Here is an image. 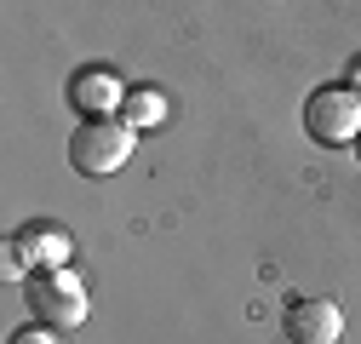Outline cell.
Instances as JSON below:
<instances>
[{
    "instance_id": "10",
    "label": "cell",
    "mask_w": 361,
    "mask_h": 344,
    "mask_svg": "<svg viewBox=\"0 0 361 344\" xmlns=\"http://www.w3.org/2000/svg\"><path fill=\"white\" fill-rule=\"evenodd\" d=\"M350 80H355V92H361V63H355V75H350Z\"/></svg>"
},
{
    "instance_id": "5",
    "label": "cell",
    "mask_w": 361,
    "mask_h": 344,
    "mask_svg": "<svg viewBox=\"0 0 361 344\" xmlns=\"http://www.w3.org/2000/svg\"><path fill=\"white\" fill-rule=\"evenodd\" d=\"M69 104H75V109H86V115L98 121V115H109V109H121V104H126V86H121L109 69H86V75H75V80H69Z\"/></svg>"
},
{
    "instance_id": "6",
    "label": "cell",
    "mask_w": 361,
    "mask_h": 344,
    "mask_svg": "<svg viewBox=\"0 0 361 344\" xmlns=\"http://www.w3.org/2000/svg\"><path fill=\"white\" fill-rule=\"evenodd\" d=\"M18 241V252L29 258V264H47V270H69V230H58V224H29V230H18L12 235Z\"/></svg>"
},
{
    "instance_id": "3",
    "label": "cell",
    "mask_w": 361,
    "mask_h": 344,
    "mask_svg": "<svg viewBox=\"0 0 361 344\" xmlns=\"http://www.w3.org/2000/svg\"><path fill=\"white\" fill-rule=\"evenodd\" d=\"M29 310L47 327H80L86 321V287L75 270H40L29 281Z\"/></svg>"
},
{
    "instance_id": "1",
    "label": "cell",
    "mask_w": 361,
    "mask_h": 344,
    "mask_svg": "<svg viewBox=\"0 0 361 344\" xmlns=\"http://www.w3.org/2000/svg\"><path fill=\"white\" fill-rule=\"evenodd\" d=\"M126 155H132V126L109 121V115L75 126V138H69V161H75V172H86V178H109V172H121Z\"/></svg>"
},
{
    "instance_id": "11",
    "label": "cell",
    "mask_w": 361,
    "mask_h": 344,
    "mask_svg": "<svg viewBox=\"0 0 361 344\" xmlns=\"http://www.w3.org/2000/svg\"><path fill=\"white\" fill-rule=\"evenodd\" d=\"M355 161H361V133H355Z\"/></svg>"
},
{
    "instance_id": "9",
    "label": "cell",
    "mask_w": 361,
    "mask_h": 344,
    "mask_svg": "<svg viewBox=\"0 0 361 344\" xmlns=\"http://www.w3.org/2000/svg\"><path fill=\"white\" fill-rule=\"evenodd\" d=\"M12 344H58V333H52L47 321H29V327H18V333H12Z\"/></svg>"
},
{
    "instance_id": "2",
    "label": "cell",
    "mask_w": 361,
    "mask_h": 344,
    "mask_svg": "<svg viewBox=\"0 0 361 344\" xmlns=\"http://www.w3.org/2000/svg\"><path fill=\"white\" fill-rule=\"evenodd\" d=\"M304 126L315 144H355L361 133V92L355 86H322L304 104Z\"/></svg>"
},
{
    "instance_id": "7",
    "label": "cell",
    "mask_w": 361,
    "mask_h": 344,
    "mask_svg": "<svg viewBox=\"0 0 361 344\" xmlns=\"http://www.w3.org/2000/svg\"><path fill=\"white\" fill-rule=\"evenodd\" d=\"M121 115H126L132 133H144V126H161V121H166V98H161V92H126Z\"/></svg>"
},
{
    "instance_id": "8",
    "label": "cell",
    "mask_w": 361,
    "mask_h": 344,
    "mask_svg": "<svg viewBox=\"0 0 361 344\" xmlns=\"http://www.w3.org/2000/svg\"><path fill=\"white\" fill-rule=\"evenodd\" d=\"M23 270H29V258L18 252V241H6V247H0V276H6V281H18Z\"/></svg>"
},
{
    "instance_id": "4",
    "label": "cell",
    "mask_w": 361,
    "mask_h": 344,
    "mask_svg": "<svg viewBox=\"0 0 361 344\" xmlns=\"http://www.w3.org/2000/svg\"><path fill=\"white\" fill-rule=\"evenodd\" d=\"M281 327H287L293 344H338V333H344V310L333 305V298H293Z\"/></svg>"
}]
</instances>
